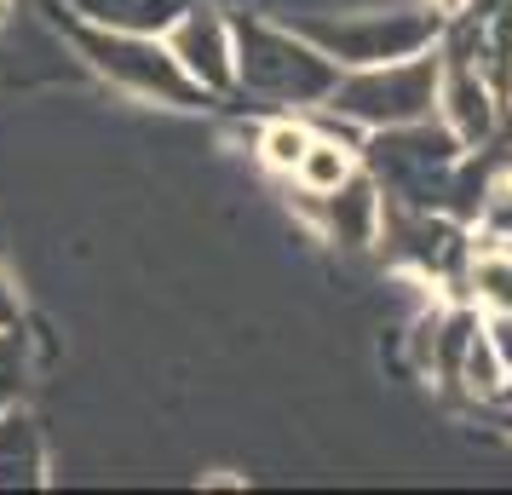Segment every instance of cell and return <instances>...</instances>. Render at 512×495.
Returning a JSON list of instances; mask_svg holds the SVG:
<instances>
[{"mask_svg":"<svg viewBox=\"0 0 512 495\" xmlns=\"http://www.w3.org/2000/svg\"><path fill=\"white\" fill-rule=\"evenodd\" d=\"M236 35V87L271 104H323L340 64L317 41H305L294 24H265L242 18Z\"/></svg>","mask_w":512,"mask_h":495,"instance_id":"cell-1","label":"cell"},{"mask_svg":"<svg viewBox=\"0 0 512 495\" xmlns=\"http://www.w3.org/2000/svg\"><path fill=\"white\" fill-rule=\"evenodd\" d=\"M438 75H443V58L432 47L409 52V58H386V64H357V70L334 75L323 110L351 121V127H369V133L403 127V121L432 116V104H438Z\"/></svg>","mask_w":512,"mask_h":495,"instance_id":"cell-2","label":"cell"},{"mask_svg":"<svg viewBox=\"0 0 512 495\" xmlns=\"http://www.w3.org/2000/svg\"><path fill=\"white\" fill-rule=\"evenodd\" d=\"M305 41L340 64V70H357V64H386V58H409V52H426L438 41L443 12L432 0H403V6H369V12H323V18H294Z\"/></svg>","mask_w":512,"mask_h":495,"instance_id":"cell-3","label":"cell"},{"mask_svg":"<svg viewBox=\"0 0 512 495\" xmlns=\"http://www.w3.org/2000/svg\"><path fill=\"white\" fill-rule=\"evenodd\" d=\"M75 47L81 58L93 64L98 75H110L116 87L139 98H156V104H173V110H196V104H208V93L179 70V58L167 52L162 35H127V29H98V24H70Z\"/></svg>","mask_w":512,"mask_h":495,"instance_id":"cell-4","label":"cell"},{"mask_svg":"<svg viewBox=\"0 0 512 495\" xmlns=\"http://www.w3.org/2000/svg\"><path fill=\"white\" fill-rule=\"evenodd\" d=\"M455 167H461V139L449 127H432V116L380 127L369 144V173L409 208H438L455 185Z\"/></svg>","mask_w":512,"mask_h":495,"instance_id":"cell-5","label":"cell"},{"mask_svg":"<svg viewBox=\"0 0 512 495\" xmlns=\"http://www.w3.org/2000/svg\"><path fill=\"white\" fill-rule=\"evenodd\" d=\"M162 41H167V52L179 58V70H185L208 98L236 87V35H231V24L219 18V6H190L185 0V12L173 18V29H167Z\"/></svg>","mask_w":512,"mask_h":495,"instance_id":"cell-6","label":"cell"},{"mask_svg":"<svg viewBox=\"0 0 512 495\" xmlns=\"http://www.w3.org/2000/svg\"><path fill=\"white\" fill-rule=\"evenodd\" d=\"M380 236L392 242L397 260H409L415 271H426V277H455V271L466 265L461 225H449V219L432 213V208L397 202V208H386V219H380Z\"/></svg>","mask_w":512,"mask_h":495,"instance_id":"cell-7","label":"cell"},{"mask_svg":"<svg viewBox=\"0 0 512 495\" xmlns=\"http://www.w3.org/2000/svg\"><path fill=\"white\" fill-rule=\"evenodd\" d=\"M317 219H323V231L340 248H369V242H380V219H386L380 179H374L369 167H351L340 185L317 196Z\"/></svg>","mask_w":512,"mask_h":495,"instance_id":"cell-8","label":"cell"},{"mask_svg":"<svg viewBox=\"0 0 512 495\" xmlns=\"http://www.w3.org/2000/svg\"><path fill=\"white\" fill-rule=\"evenodd\" d=\"M438 110H443V127L461 139V150H478L495 133V98H489V87L478 81L472 64H449L438 75Z\"/></svg>","mask_w":512,"mask_h":495,"instance_id":"cell-9","label":"cell"},{"mask_svg":"<svg viewBox=\"0 0 512 495\" xmlns=\"http://www.w3.org/2000/svg\"><path fill=\"white\" fill-rule=\"evenodd\" d=\"M47 484V444L41 426L18 403L0 409V490H41Z\"/></svg>","mask_w":512,"mask_h":495,"instance_id":"cell-10","label":"cell"},{"mask_svg":"<svg viewBox=\"0 0 512 495\" xmlns=\"http://www.w3.org/2000/svg\"><path fill=\"white\" fill-rule=\"evenodd\" d=\"M81 24L98 29H127V35H167L173 18L185 12V0H64Z\"/></svg>","mask_w":512,"mask_h":495,"instance_id":"cell-11","label":"cell"},{"mask_svg":"<svg viewBox=\"0 0 512 495\" xmlns=\"http://www.w3.org/2000/svg\"><path fill=\"white\" fill-rule=\"evenodd\" d=\"M351 167H357V150L340 139H317L311 133V144H305L300 167H294V179L305 185V196H323V190H334L340 179H346Z\"/></svg>","mask_w":512,"mask_h":495,"instance_id":"cell-12","label":"cell"},{"mask_svg":"<svg viewBox=\"0 0 512 495\" xmlns=\"http://www.w3.org/2000/svg\"><path fill=\"white\" fill-rule=\"evenodd\" d=\"M466 288L484 311H512V248H489L466 265Z\"/></svg>","mask_w":512,"mask_h":495,"instance_id":"cell-13","label":"cell"},{"mask_svg":"<svg viewBox=\"0 0 512 495\" xmlns=\"http://www.w3.org/2000/svg\"><path fill=\"white\" fill-rule=\"evenodd\" d=\"M501 375H507V363L489 352L484 323H478V334L466 340V352H461V369H455V380H461L466 392H478V398H495V392H501Z\"/></svg>","mask_w":512,"mask_h":495,"instance_id":"cell-14","label":"cell"},{"mask_svg":"<svg viewBox=\"0 0 512 495\" xmlns=\"http://www.w3.org/2000/svg\"><path fill=\"white\" fill-rule=\"evenodd\" d=\"M305 144H311V127H300V121H271L265 139H259V156L277 167V173H294L305 156Z\"/></svg>","mask_w":512,"mask_h":495,"instance_id":"cell-15","label":"cell"},{"mask_svg":"<svg viewBox=\"0 0 512 495\" xmlns=\"http://www.w3.org/2000/svg\"><path fill=\"white\" fill-rule=\"evenodd\" d=\"M369 6H403V0H277V12L294 18H323V12H369Z\"/></svg>","mask_w":512,"mask_h":495,"instance_id":"cell-16","label":"cell"},{"mask_svg":"<svg viewBox=\"0 0 512 495\" xmlns=\"http://www.w3.org/2000/svg\"><path fill=\"white\" fill-rule=\"evenodd\" d=\"M24 380V352H18V329H0V409L18 398Z\"/></svg>","mask_w":512,"mask_h":495,"instance_id":"cell-17","label":"cell"},{"mask_svg":"<svg viewBox=\"0 0 512 495\" xmlns=\"http://www.w3.org/2000/svg\"><path fill=\"white\" fill-rule=\"evenodd\" d=\"M484 231L512 242V179H501V185L484 196Z\"/></svg>","mask_w":512,"mask_h":495,"instance_id":"cell-18","label":"cell"},{"mask_svg":"<svg viewBox=\"0 0 512 495\" xmlns=\"http://www.w3.org/2000/svg\"><path fill=\"white\" fill-rule=\"evenodd\" d=\"M484 340H489V352L512 369V311H484Z\"/></svg>","mask_w":512,"mask_h":495,"instance_id":"cell-19","label":"cell"},{"mask_svg":"<svg viewBox=\"0 0 512 495\" xmlns=\"http://www.w3.org/2000/svg\"><path fill=\"white\" fill-rule=\"evenodd\" d=\"M24 323V311H18V294L6 283V271H0V329H18Z\"/></svg>","mask_w":512,"mask_h":495,"instance_id":"cell-20","label":"cell"},{"mask_svg":"<svg viewBox=\"0 0 512 495\" xmlns=\"http://www.w3.org/2000/svg\"><path fill=\"white\" fill-rule=\"evenodd\" d=\"M495 403H507V409H512V369L501 375V392H495Z\"/></svg>","mask_w":512,"mask_h":495,"instance_id":"cell-21","label":"cell"},{"mask_svg":"<svg viewBox=\"0 0 512 495\" xmlns=\"http://www.w3.org/2000/svg\"><path fill=\"white\" fill-rule=\"evenodd\" d=\"M432 6H438V12H466L472 0H432Z\"/></svg>","mask_w":512,"mask_h":495,"instance_id":"cell-22","label":"cell"},{"mask_svg":"<svg viewBox=\"0 0 512 495\" xmlns=\"http://www.w3.org/2000/svg\"><path fill=\"white\" fill-rule=\"evenodd\" d=\"M0 24H6V0H0Z\"/></svg>","mask_w":512,"mask_h":495,"instance_id":"cell-23","label":"cell"}]
</instances>
